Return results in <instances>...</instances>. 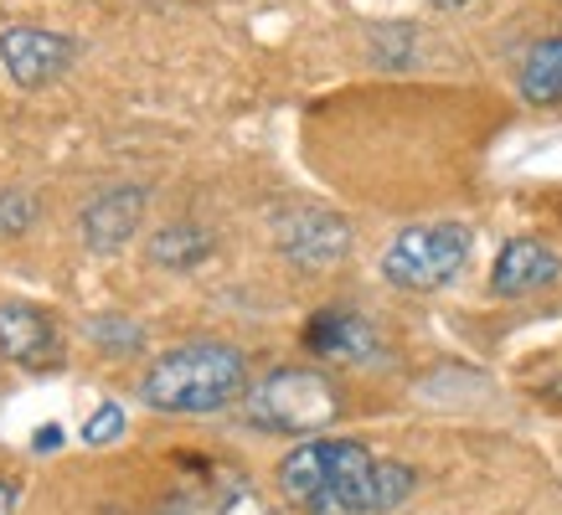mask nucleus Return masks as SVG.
<instances>
[{
	"label": "nucleus",
	"mask_w": 562,
	"mask_h": 515,
	"mask_svg": "<svg viewBox=\"0 0 562 515\" xmlns=\"http://www.w3.org/2000/svg\"><path fill=\"white\" fill-rule=\"evenodd\" d=\"M372 469L376 454L357 438H310L279 459L273 484L305 515H372Z\"/></svg>",
	"instance_id": "1"
},
{
	"label": "nucleus",
	"mask_w": 562,
	"mask_h": 515,
	"mask_svg": "<svg viewBox=\"0 0 562 515\" xmlns=\"http://www.w3.org/2000/svg\"><path fill=\"white\" fill-rule=\"evenodd\" d=\"M248 397V356L222 341H187L150 360L139 377V402L176 417H206Z\"/></svg>",
	"instance_id": "2"
},
{
	"label": "nucleus",
	"mask_w": 562,
	"mask_h": 515,
	"mask_svg": "<svg viewBox=\"0 0 562 515\" xmlns=\"http://www.w3.org/2000/svg\"><path fill=\"white\" fill-rule=\"evenodd\" d=\"M243 412H248V423L263 433L310 438V433H321L336 423L341 392H336V381L325 377V371H315V366H279V371H269L263 381L248 387Z\"/></svg>",
	"instance_id": "3"
},
{
	"label": "nucleus",
	"mask_w": 562,
	"mask_h": 515,
	"mask_svg": "<svg viewBox=\"0 0 562 515\" xmlns=\"http://www.w3.org/2000/svg\"><path fill=\"white\" fill-rule=\"evenodd\" d=\"M475 253V232L460 222H428V227H408L397 232L392 248L382 253V278L397 289L428 294L443 289L464 274V263Z\"/></svg>",
	"instance_id": "4"
},
{
	"label": "nucleus",
	"mask_w": 562,
	"mask_h": 515,
	"mask_svg": "<svg viewBox=\"0 0 562 515\" xmlns=\"http://www.w3.org/2000/svg\"><path fill=\"white\" fill-rule=\"evenodd\" d=\"M0 356L21 371H57L63 366L57 314L42 305H26V299H5L0 305Z\"/></svg>",
	"instance_id": "5"
},
{
	"label": "nucleus",
	"mask_w": 562,
	"mask_h": 515,
	"mask_svg": "<svg viewBox=\"0 0 562 515\" xmlns=\"http://www.w3.org/2000/svg\"><path fill=\"white\" fill-rule=\"evenodd\" d=\"M78 57V42L47 26H5L0 32V62L11 72L16 88H47L52 78H63Z\"/></svg>",
	"instance_id": "6"
},
{
	"label": "nucleus",
	"mask_w": 562,
	"mask_h": 515,
	"mask_svg": "<svg viewBox=\"0 0 562 515\" xmlns=\"http://www.w3.org/2000/svg\"><path fill=\"white\" fill-rule=\"evenodd\" d=\"M273 232H279V248H284L294 263H305V268H330V263H341V258L351 253V227H346L341 217L321 211V206H294V211H284V217L273 222Z\"/></svg>",
	"instance_id": "7"
},
{
	"label": "nucleus",
	"mask_w": 562,
	"mask_h": 515,
	"mask_svg": "<svg viewBox=\"0 0 562 515\" xmlns=\"http://www.w3.org/2000/svg\"><path fill=\"white\" fill-rule=\"evenodd\" d=\"M305 351L321 360H346V366H372L382 356V335L372 320H361L357 309H321L305 320Z\"/></svg>",
	"instance_id": "8"
},
{
	"label": "nucleus",
	"mask_w": 562,
	"mask_h": 515,
	"mask_svg": "<svg viewBox=\"0 0 562 515\" xmlns=\"http://www.w3.org/2000/svg\"><path fill=\"white\" fill-rule=\"evenodd\" d=\"M145 206H150V196H145V186H109L99 191L93 202L83 206V242L93 248V253H120L124 242L139 232V222H145Z\"/></svg>",
	"instance_id": "9"
},
{
	"label": "nucleus",
	"mask_w": 562,
	"mask_h": 515,
	"mask_svg": "<svg viewBox=\"0 0 562 515\" xmlns=\"http://www.w3.org/2000/svg\"><path fill=\"white\" fill-rule=\"evenodd\" d=\"M558 278H562V258L552 253L542 238H512L495 253L491 289L501 294V299H521V294L552 289Z\"/></svg>",
	"instance_id": "10"
},
{
	"label": "nucleus",
	"mask_w": 562,
	"mask_h": 515,
	"mask_svg": "<svg viewBox=\"0 0 562 515\" xmlns=\"http://www.w3.org/2000/svg\"><path fill=\"white\" fill-rule=\"evenodd\" d=\"M516 83H521V99L537 103V108L562 103V32L558 36H542V42H531V52L521 57Z\"/></svg>",
	"instance_id": "11"
},
{
	"label": "nucleus",
	"mask_w": 562,
	"mask_h": 515,
	"mask_svg": "<svg viewBox=\"0 0 562 515\" xmlns=\"http://www.w3.org/2000/svg\"><path fill=\"white\" fill-rule=\"evenodd\" d=\"M155 515H273L248 484H222V490H181Z\"/></svg>",
	"instance_id": "12"
},
{
	"label": "nucleus",
	"mask_w": 562,
	"mask_h": 515,
	"mask_svg": "<svg viewBox=\"0 0 562 515\" xmlns=\"http://www.w3.org/2000/svg\"><path fill=\"white\" fill-rule=\"evenodd\" d=\"M206 253H212V232L196 227V222H171V227H160V232L150 238V263L171 268V274L196 268Z\"/></svg>",
	"instance_id": "13"
},
{
	"label": "nucleus",
	"mask_w": 562,
	"mask_h": 515,
	"mask_svg": "<svg viewBox=\"0 0 562 515\" xmlns=\"http://www.w3.org/2000/svg\"><path fill=\"white\" fill-rule=\"evenodd\" d=\"M88 341L103 345L109 356H139L145 351V325L130 314H93L88 320Z\"/></svg>",
	"instance_id": "14"
},
{
	"label": "nucleus",
	"mask_w": 562,
	"mask_h": 515,
	"mask_svg": "<svg viewBox=\"0 0 562 515\" xmlns=\"http://www.w3.org/2000/svg\"><path fill=\"white\" fill-rule=\"evenodd\" d=\"M124 428H130V412H124V402H114V397H103L99 408L83 417V444L88 448H103V444H120Z\"/></svg>",
	"instance_id": "15"
},
{
	"label": "nucleus",
	"mask_w": 562,
	"mask_h": 515,
	"mask_svg": "<svg viewBox=\"0 0 562 515\" xmlns=\"http://www.w3.org/2000/svg\"><path fill=\"white\" fill-rule=\"evenodd\" d=\"M32 222H36L32 191H0V238H21Z\"/></svg>",
	"instance_id": "16"
},
{
	"label": "nucleus",
	"mask_w": 562,
	"mask_h": 515,
	"mask_svg": "<svg viewBox=\"0 0 562 515\" xmlns=\"http://www.w3.org/2000/svg\"><path fill=\"white\" fill-rule=\"evenodd\" d=\"M16 500H21V480L0 474V515H16Z\"/></svg>",
	"instance_id": "17"
},
{
	"label": "nucleus",
	"mask_w": 562,
	"mask_h": 515,
	"mask_svg": "<svg viewBox=\"0 0 562 515\" xmlns=\"http://www.w3.org/2000/svg\"><path fill=\"white\" fill-rule=\"evenodd\" d=\"M57 444H63V428H57V423H47V428H36V438H32L36 454H52Z\"/></svg>",
	"instance_id": "18"
},
{
	"label": "nucleus",
	"mask_w": 562,
	"mask_h": 515,
	"mask_svg": "<svg viewBox=\"0 0 562 515\" xmlns=\"http://www.w3.org/2000/svg\"><path fill=\"white\" fill-rule=\"evenodd\" d=\"M439 5H470V0H439Z\"/></svg>",
	"instance_id": "19"
}]
</instances>
